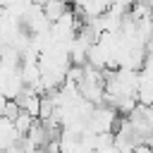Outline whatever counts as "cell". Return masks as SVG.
I'll return each mask as SVG.
<instances>
[{"mask_svg":"<svg viewBox=\"0 0 153 153\" xmlns=\"http://www.w3.org/2000/svg\"><path fill=\"white\" fill-rule=\"evenodd\" d=\"M26 153H45V151H43V148H29Z\"/></svg>","mask_w":153,"mask_h":153,"instance_id":"cell-6","label":"cell"},{"mask_svg":"<svg viewBox=\"0 0 153 153\" xmlns=\"http://www.w3.org/2000/svg\"><path fill=\"white\" fill-rule=\"evenodd\" d=\"M146 55H153V36L146 41Z\"/></svg>","mask_w":153,"mask_h":153,"instance_id":"cell-4","label":"cell"},{"mask_svg":"<svg viewBox=\"0 0 153 153\" xmlns=\"http://www.w3.org/2000/svg\"><path fill=\"white\" fill-rule=\"evenodd\" d=\"M19 112H22L19 103H17V100H7V105H5V112H2V117H5V120H10V122H14V120L19 117Z\"/></svg>","mask_w":153,"mask_h":153,"instance_id":"cell-3","label":"cell"},{"mask_svg":"<svg viewBox=\"0 0 153 153\" xmlns=\"http://www.w3.org/2000/svg\"><path fill=\"white\" fill-rule=\"evenodd\" d=\"M134 153H153V151H151V148H148V146L143 143V146H139V148H134Z\"/></svg>","mask_w":153,"mask_h":153,"instance_id":"cell-5","label":"cell"},{"mask_svg":"<svg viewBox=\"0 0 153 153\" xmlns=\"http://www.w3.org/2000/svg\"><path fill=\"white\" fill-rule=\"evenodd\" d=\"M146 146H148V148H151V151H153V136H151V139H148V143H146Z\"/></svg>","mask_w":153,"mask_h":153,"instance_id":"cell-7","label":"cell"},{"mask_svg":"<svg viewBox=\"0 0 153 153\" xmlns=\"http://www.w3.org/2000/svg\"><path fill=\"white\" fill-rule=\"evenodd\" d=\"M12 124H14V131H17V134L24 139V136L31 131V127L36 124V117H31L29 112H24V110H22V112H19V117H17Z\"/></svg>","mask_w":153,"mask_h":153,"instance_id":"cell-2","label":"cell"},{"mask_svg":"<svg viewBox=\"0 0 153 153\" xmlns=\"http://www.w3.org/2000/svg\"><path fill=\"white\" fill-rule=\"evenodd\" d=\"M41 10H43L45 19H48L50 24H55L57 19H62V17L72 10V5H69V0H45V2L41 5Z\"/></svg>","mask_w":153,"mask_h":153,"instance_id":"cell-1","label":"cell"}]
</instances>
